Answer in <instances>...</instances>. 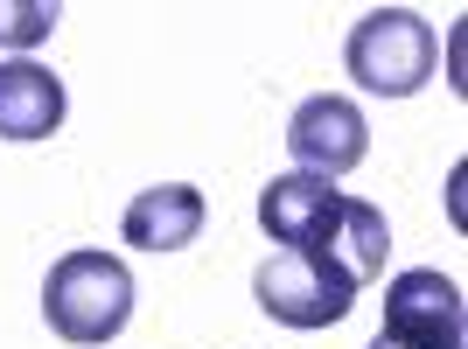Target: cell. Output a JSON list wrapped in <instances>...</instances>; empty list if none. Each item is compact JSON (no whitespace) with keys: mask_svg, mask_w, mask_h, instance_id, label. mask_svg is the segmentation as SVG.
Returning a JSON list of instances; mask_svg holds the SVG:
<instances>
[{"mask_svg":"<svg viewBox=\"0 0 468 349\" xmlns=\"http://www.w3.org/2000/svg\"><path fill=\"white\" fill-rule=\"evenodd\" d=\"M385 343L399 349H462L468 343V308H462V287L448 272H427L412 266L385 287Z\"/></svg>","mask_w":468,"mask_h":349,"instance_id":"cell-4","label":"cell"},{"mask_svg":"<svg viewBox=\"0 0 468 349\" xmlns=\"http://www.w3.org/2000/svg\"><path fill=\"white\" fill-rule=\"evenodd\" d=\"M287 154L301 161V174H322V182H335V174H350L356 161L371 154V126H364V112H356L350 98H301L287 119Z\"/></svg>","mask_w":468,"mask_h":349,"instance_id":"cell-5","label":"cell"},{"mask_svg":"<svg viewBox=\"0 0 468 349\" xmlns=\"http://www.w3.org/2000/svg\"><path fill=\"white\" fill-rule=\"evenodd\" d=\"M203 217H210V210H203V189H189V182H161V189H140L133 203H126L119 238L140 245V252H182V245H196Z\"/></svg>","mask_w":468,"mask_h":349,"instance_id":"cell-7","label":"cell"},{"mask_svg":"<svg viewBox=\"0 0 468 349\" xmlns=\"http://www.w3.org/2000/svg\"><path fill=\"white\" fill-rule=\"evenodd\" d=\"M57 28V0H0V49H36Z\"/></svg>","mask_w":468,"mask_h":349,"instance_id":"cell-10","label":"cell"},{"mask_svg":"<svg viewBox=\"0 0 468 349\" xmlns=\"http://www.w3.org/2000/svg\"><path fill=\"white\" fill-rule=\"evenodd\" d=\"M63 78L42 63L15 57L0 63V140H49L63 126Z\"/></svg>","mask_w":468,"mask_h":349,"instance_id":"cell-8","label":"cell"},{"mask_svg":"<svg viewBox=\"0 0 468 349\" xmlns=\"http://www.w3.org/2000/svg\"><path fill=\"white\" fill-rule=\"evenodd\" d=\"M314 252L329 259V266H343L356 287H364V280H378V272H385V252H391L385 210H378V203H356V196H343V210H335V231L322 238Z\"/></svg>","mask_w":468,"mask_h":349,"instance_id":"cell-9","label":"cell"},{"mask_svg":"<svg viewBox=\"0 0 468 349\" xmlns=\"http://www.w3.org/2000/svg\"><path fill=\"white\" fill-rule=\"evenodd\" d=\"M371 349H399V343H385V335H378V343H371Z\"/></svg>","mask_w":468,"mask_h":349,"instance_id":"cell-11","label":"cell"},{"mask_svg":"<svg viewBox=\"0 0 468 349\" xmlns=\"http://www.w3.org/2000/svg\"><path fill=\"white\" fill-rule=\"evenodd\" d=\"M42 322L78 349L112 343L133 322V272L112 252H63L42 280Z\"/></svg>","mask_w":468,"mask_h":349,"instance_id":"cell-1","label":"cell"},{"mask_svg":"<svg viewBox=\"0 0 468 349\" xmlns=\"http://www.w3.org/2000/svg\"><path fill=\"white\" fill-rule=\"evenodd\" d=\"M252 301L280 329H335L356 308V280L322 252H273L252 272Z\"/></svg>","mask_w":468,"mask_h":349,"instance_id":"cell-3","label":"cell"},{"mask_svg":"<svg viewBox=\"0 0 468 349\" xmlns=\"http://www.w3.org/2000/svg\"><path fill=\"white\" fill-rule=\"evenodd\" d=\"M335 210H343V189L322 182V174H273L266 189H259V224L273 238L280 252H314L322 238L335 231Z\"/></svg>","mask_w":468,"mask_h":349,"instance_id":"cell-6","label":"cell"},{"mask_svg":"<svg viewBox=\"0 0 468 349\" xmlns=\"http://www.w3.org/2000/svg\"><path fill=\"white\" fill-rule=\"evenodd\" d=\"M441 63V36L412 7H371L343 42V70L378 98H412Z\"/></svg>","mask_w":468,"mask_h":349,"instance_id":"cell-2","label":"cell"}]
</instances>
